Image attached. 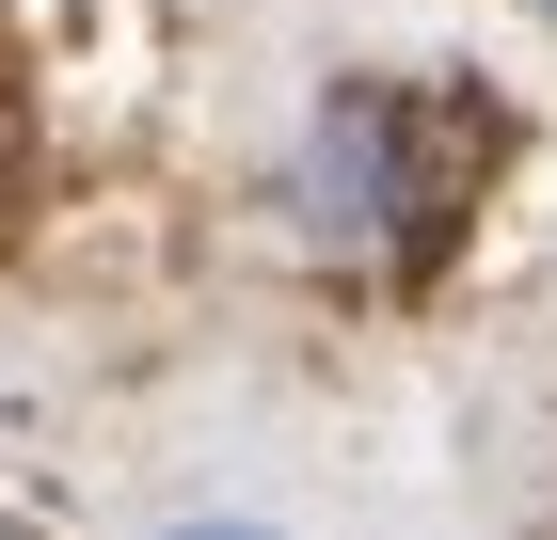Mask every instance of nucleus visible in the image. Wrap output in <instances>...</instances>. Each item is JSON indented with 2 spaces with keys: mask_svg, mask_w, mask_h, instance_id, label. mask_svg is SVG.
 <instances>
[{
  "mask_svg": "<svg viewBox=\"0 0 557 540\" xmlns=\"http://www.w3.org/2000/svg\"><path fill=\"white\" fill-rule=\"evenodd\" d=\"M478 160H494V112L430 80H350L319 96V143H302V223L350 271H430L478 208Z\"/></svg>",
  "mask_w": 557,
  "mask_h": 540,
  "instance_id": "nucleus-1",
  "label": "nucleus"
}]
</instances>
